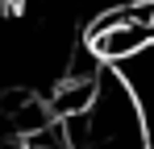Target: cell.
<instances>
[{"label": "cell", "instance_id": "6da1fadb", "mask_svg": "<svg viewBox=\"0 0 154 149\" xmlns=\"http://www.w3.org/2000/svg\"><path fill=\"white\" fill-rule=\"evenodd\" d=\"M88 46L100 54L108 66H121L154 46V0H129L117 8H104L88 25Z\"/></svg>", "mask_w": 154, "mask_h": 149}, {"label": "cell", "instance_id": "7a4b0ae2", "mask_svg": "<svg viewBox=\"0 0 154 149\" xmlns=\"http://www.w3.org/2000/svg\"><path fill=\"white\" fill-rule=\"evenodd\" d=\"M104 74V71H100ZM100 74L96 79H75V74H63L50 91V112L54 120H67V116H79V112H92V104L100 95Z\"/></svg>", "mask_w": 154, "mask_h": 149}]
</instances>
